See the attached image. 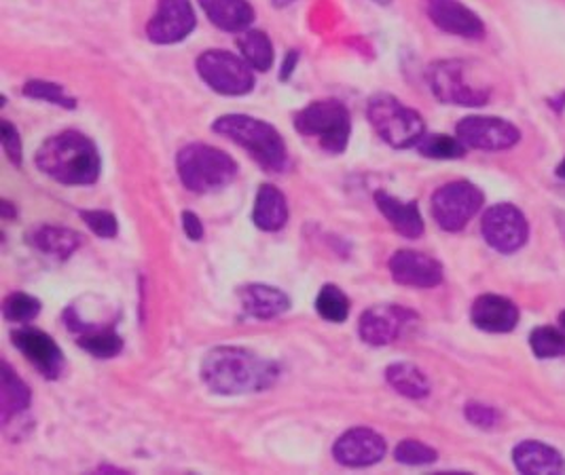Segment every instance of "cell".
<instances>
[{"label":"cell","mask_w":565,"mask_h":475,"mask_svg":"<svg viewBox=\"0 0 565 475\" xmlns=\"http://www.w3.org/2000/svg\"><path fill=\"white\" fill-rule=\"evenodd\" d=\"M278 366L242 347L212 349L202 361V380L221 396H244L269 389L278 378Z\"/></svg>","instance_id":"cell-1"},{"label":"cell","mask_w":565,"mask_h":475,"mask_svg":"<svg viewBox=\"0 0 565 475\" xmlns=\"http://www.w3.org/2000/svg\"><path fill=\"white\" fill-rule=\"evenodd\" d=\"M36 165L43 174L66 186L94 184L103 168L96 144L78 131L50 138L36 152Z\"/></svg>","instance_id":"cell-2"},{"label":"cell","mask_w":565,"mask_h":475,"mask_svg":"<svg viewBox=\"0 0 565 475\" xmlns=\"http://www.w3.org/2000/svg\"><path fill=\"white\" fill-rule=\"evenodd\" d=\"M212 129L246 149L267 172L280 174L288 168V151L276 127L248 115H225L214 121Z\"/></svg>","instance_id":"cell-3"},{"label":"cell","mask_w":565,"mask_h":475,"mask_svg":"<svg viewBox=\"0 0 565 475\" xmlns=\"http://www.w3.org/2000/svg\"><path fill=\"white\" fill-rule=\"evenodd\" d=\"M180 180L193 193H214L225 188L237 174V165L227 152L207 144H189L177 159Z\"/></svg>","instance_id":"cell-4"},{"label":"cell","mask_w":565,"mask_h":475,"mask_svg":"<svg viewBox=\"0 0 565 475\" xmlns=\"http://www.w3.org/2000/svg\"><path fill=\"white\" fill-rule=\"evenodd\" d=\"M295 127L322 151L341 154L348 149L352 121L348 108L341 101L318 100L311 101L295 117Z\"/></svg>","instance_id":"cell-5"},{"label":"cell","mask_w":565,"mask_h":475,"mask_svg":"<svg viewBox=\"0 0 565 475\" xmlns=\"http://www.w3.org/2000/svg\"><path fill=\"white\" fill-rule=\"evenodd\" d=\"M366 117L377 136L392 149H412L426 136V126L419 112L387 94L371 98Z\"/></svg>","instance_id":"cell-6"},{"label":"cell","mask_w":565,"mask_h":475,"mask_svg":"<svg viewBox=\"0 0 565 475\" xmlns=\"http://www.w3.org/2000/svg\"><path fill=\"white\" fill-rule=\"evenodd\" d=\"M428 83L443 104L483 106L489 100L488 85L475 80L462 60H443L433 64L428 71Z\"/></svg>","instance_id":"cell-7"},{"label":"cell","mask_w":565,"mask_h":475,"mask_svg":"<svg viewBox=\"0 0 565 475\" xmlns=\"http://www.w3.org/2000/svg\"><path fill=\"white\" fill-rule=\"evenodd\" d=\"M198 73L210 89L223 96H246L255 89L253 68L230 51L202 53L198 57Z\"/></svg>","instance_id":"cell-8"},{"label":"cell","mask_w":565,"mask_h":475,"mask_svg":"<svg viewBox=\"0 0 565 475\" xmlns=\"http://www.w3.org/2000/svg\"><path fill=\"white\" fill-rule=\"evenodd\" d=\"M483 205V193L470 182H451L433 195V216L443 230L458 233L468 225Z\"/></svg>","instance_id":"cell-9"},{"label":"cell","mask_w":565,"mask_h":475,"mask_svg":"<svg viewBox=\"0 0 565 475\" xmlns=\"http://www.w3.org/2000/svg\"><path fill=\"white\" fill-rule=\"evenodd\" d=\"M481 230L489 246L502 253L521 250L530 237V226L525 216L511 203H500L489 207L483 216Z\"/></svg>","instance_id":"cell-10"},{"label":"cell","mask_w":565,"mask_h":475,"mask_svg":"<svg viewBox=\"0 0 565 475\" xmlns=\"http://www.w3.org/2000/svg\"><path fill=\"white\" fill-rule=\"evenodd\" d=\"M456 133L463 147L479 151H507L521 138V131L500 117H466Z\"/></svg>","instance_id":"cell-11"},{"label":"cell","mask_w":565,"mask_h":475,"mask_svg":"<svg viewBox=\"0 0 565 475\" xmlns=\"http://www.w3.org/2000/svg\"><path fill=\"white\" fill-rule=\"evenodd\" d=\"M195 28V13L189 0H159L147 34L157 45H172L186 39Z\"/></svg>","instance_id":"cell-12"},{"label":"cell","mask_w":565,"mask_h":475,"mask_svg":"<svg viewBox=\"0 0 565 475\" xmlns=\"http://www.w3.org/2000/svg\"><path fill=\"white\" fill-rule=\"evenodd\" d=\"M386 440L373 429H350L334 442V461L345 467H371L386 456Z\"/></svg>","instance_id":"cell-13"},{"label":"cell","mask_w":565,"mask_h":475,"mask_svg":"<svg viewBox=\"0 0 565 475\" xmlns=\"http://www.w3.org/2000/svg\"><path fill=\"white\" fill-rule=\"evenodd\" d=\"M412 317V311L396 304L371 306L360 317V338L373 347L390 345L401 336L403 327L409 324Z\"/></svg>","instance_id":"cell-14"},{"label":"cell","mask_w":565,"mask_h":475,"mask_svg":"<svg viewBox=\"0 0 565 475\" xmlns=\"http://www.w3.org/2000/svg\"><path fill=\"white\" fill-rule=\"evenodd\" d=\"M390 273L401 285L428 290L443 281V265L422 251L398 250L390 258Z\"/></svg>","instance_id":"cell-15"},{"label":"cell","mask_w":565,"mask_h":475,"mask_svg":"<svg viewBox=\"0 0 565 475\" xmlns=\"http://www.w3.org/2000/svg\"><path fill=\"white\" fill-rule=\"evenodd\" d=\"M13 343L41 375L57 378L64 373V355L43 330L24 327L13 334Z\"/></svg>","instance_id":"cell-16"},{"label":"cell","mask_w":565,"mask_h":475,"mask_svg":"<svg viewBox=\"0 0 565 475\" xmlns=\"http://www.w3.org/2000/svg\"><path fill=\"white\" fill-rule=\"evenodd\" d=\"M428 15L443 32L462 39H481L486 25L460 0H428Z\"/></svg>","instance_id":"cell-17"},{"label":"cell","mask_w":565,"mask_h":475,"mask_svg":"<svg viewBox=\"0 0 565 475\" xmlns=\"http://www.w3.org/2000/svg\"><path fill=\"white\" fill-rule=\"evenodd\" d=\"M472 324L491 334H507L513 332L519 324V309L513 301L498 296V294H483L472 302L470 309Z\"/></svg>","instance_id":"cell-18"},{"label":"cell","mask_w":565,"mask_h":475,"mask_svg":"<svg viewBox=\"0 0 565 475\" xmlns=\"http://www.w3.org/2000/svg\"><path fill=\"white\" fill-rule=\"evenodd\" d=\"M514 467L521 474L555 475L565 472L564 456L542 442H521L513 451Z\"/></svg>","instance_id":"cell-19"},{"label":"cell","mask_w":565,"mask_h":475,"mask_svg":"<svg viewBox=\"0 0 565 475\" xmlns=\"http://www.w3.org/2000/svg\"><path fill=\"white\" fill-rule=\"evenodd\" d=\"M239 299L244 304V311L257 320H274L290 309V299L282 290L263 283L244 285L239 290Z\"/></svg>","instance_id":"cell-20"},{"label":"cell","mask_w":565,"mask_h":475,"mask_svg":"<svg viewBox=\"0 0 565 475\" xmlns=\"http://www.w3.org/2000/svg\"><path fill=\"white\" fill-rule=\"evenodd\" d=\"M375 203L380 212L386 216L387 223L394 226L403 237L407 239H417L424 235V220L419 214L417 203H405L387 195L384 191L375 193Z\"/></svg>","instance_id":"cell-21"},{"label":"cell","mask_w":565,"mask_h":475,"mask_svg":"<svg viewBox=\"0 0 565 475\" xmlns=\"http://www.w3.org/2000/svg\"><path fill=\"white\" fill-rule=\"evenodd\" d=\"M207 20L221 30L242 32L255 20V9L248 0H200Z\"/></svg>","instance_id":"cell-22"},{"label":"cell","mask_w":565,"mask_h":475,"mask_svg":"<svg viewBox=\"0 0 565 475\" xmlns=\"http://www.w3.org/2000/svg\"><path fill=\"white\" fill-rule=\"evenodd\" d=\"M253 220L260 230H271V233L286 226V223H288V203L276 186L263 184L258 188L255 209H253Z\"/></svg>","instance_id":"cell-23"},{"label":"cell","mask_w":565,"mask_h":475,"mask_svg":"<svg viewBox=\"0 0 565 475\" xmlns=\"http://www.w3.org/2000/svg\"><path fill=\"white\" fill-rule=\"evenodd\" d=\"M34 248L47 256H55V258H68L73 251L77 250L81 244L75 230L71 228H62V226H39L36 230L30 233L28 239Z\"/></svg>","instance_id":"cell-24"},{"label":"cell","mask_w":565,"mask_h":475,"mask_svg":"<svg viewBox=\"0 0 565 475\" xmlns=\"http://www.w3.org/2000/svg\"><path fill=\"white\" fill-rule=\"evenodd\" d=\"M0 370V414L2 423H9L11 417H18L30 406V389L26 382L11 370L9 364H2Z\"/></svg>","instance_id":"cell-25"},{"label":"cell","mask_w":565,"mask_h":475,"mask_svg":"<svg viewBox=\"0 0 565 475\" xmlns=\"http://www.w3.org/2000/svg\"><path fill=\"white\" fill-rule=\"evenodd\" d=\"M386 380L396 393L409 400H424L430 393L428 376L413 364H405V361L392 364L386 370Z\"/></svg>","instance_id":"cell-26"},{"label":"cell","mask_w":565,"mask_h":475,"mask_svg":"<svg viewBox=\"0 0 565 475\" xmlns=\"http://www.w3.org/2000/svg\"><path fill=\"white\" fill-rule=\"evenodd\" d=\"M237 47L242 50V55L250 68L258 73H267L274 64V45L269 36L260 30H246L237 39Z\"/></svg>","instance_id":"cell-27"},{"label":"cell","mask_w":565,"mask_h":475,"mask_svg":"<svg viewBox=\"0 0 565 475\" xmlns=\"http://www.w3.org/2000/svg\"><path fill=\"white\" fill-rule=\"evenodd\" d=\"M316 311L322 320L331 324H343L350 315V301L333 283L324 285L316 299Z\"/></svg>","instance_id":"cell-28"},{"label":"cell","mask_w":565,"mask_h":475,"mask_svg":"<svg viewBox=\"0 0 565 475\" xmlns=\"http://www.w3.org/2000/svg\"><path fill=\"white\" fill-rule=\"evenodd\" d=\"M78 347L92 353L98 359H110L115 355H119L124 349V341L117 332L113 330H98V332H89L83 334L78 338Z\"/></svg>","instance_id":"cell-29"},{"label":"cell","mask_w":565,"mask_h":475,"mask_svg":"<svg viewBox=\"0 0 565 475\" xmlns=\"http://www.w3.org/2000/svg\"><path fill=\"white\" fill-rule=\"evenodd\" d=\"M530 345L539 359H557L565 357V334L557 327L542 325L530 336Z\"/></svg>","instance_id":"cell-30"},{"label":"cell","mask_w":565,"mask_h":475,"mask_svg":"<svg viewBox=\"0 0 565 475\" xmlns=\"http://www.w3.org/2000/svg\"><path fill=\"white\" fill-rule=\"evenodd\" d=\"M41 313V302L24 292L9 294L2 302V315L11 324H28Z\"/></svg>","instance_id":"cell-31"},{"label":"cell","mask_w":565,"mask_h":475,"mask_svg":"<svg viewBox=\"0 0 565 475\" xmlns=\"http://www.w3.org/2000/svg\"><path fill=\"white\" fill-rule=\"evenodd\" d=\"M419 152L430 159H460L463 156V144L458 138L443 136V133H430L424 136V140L417 144Z\"/></svg>","instance_id":"cell-32"},{"label":"cell","mask_w":565,"mask_h":475,"mask_svg":"<svg viewBox=\"0 0 565 475\" xmlns=\"http://www.w3.org/2000/svg\"><path fill=\"white\" fill-rule=\"evenodd\" d=\"M394 456H396L398 463L413 465V467L430 465V463H435L438 458L435 449H430V446H426V444H422V442H417V440H403V442L396 446Z\"/></svg>","instance_id":"cell-33"},{"label":"cell","mask_w":565,"mask_h":475,"mask_svg":"<svg viewBox=\"0 0 565 475\" xmlns=\"http://www.w3.org/2000/svg\"><path fill=\"white\" fill-rule=\"evenodd\" d=\"M24 94L34 100L50 101V104L62 106V108H75V100L64 94L62 85L47 83V80H30L24 87Z\"/></svg>","instance_id":"cell-34"},{"label":"cell","mask_w":565,"mask_h":475,"mask_svg":"<svg viewBox=\"0 0 565 475\" xmlns=\"http://www.w3.org/2000/svg\"><path fill=\"white\" fill-rule=\"evenodd\" d=\"M81 218L85 220V225L89 226L103 239H113L117 235V230H119L117 218L110 212L87 209V212H81Z\"/></svg>","instance_id":"cell-35"},{"label":"cell","mask_w":565,"mask_h":475,"mask_svg":"<svg viewBox=\"0 0 565 475\" xmlns=\"http://www.w3.org/2000/svg\"><path fill=\"white\" fill-rule=\"evenodd\" d=\"M0 140H2V149L7 152L9 161L13 165H22V142H20V133L18 129L11 126L9 121L0 123Z\"/></svg>","instance_id":"cell-36"},{"label":"cell","mask_w":565,"mask_h":475,"mask_svg":"<svg viewBox=\"0 0 565 475\" xmlns=\"http://www.w3.org/2000/svg\"><path fill=\"white\" fill-rule=\"evenodd\" d=\"M466 419L472 425L481 427V429H491V427L498 423V412L491 406L472 401V403L466 406Z\"/></svg>","instance_id":"cell-37"},{"label":"cell","mask_w":565,"mask_h":475,"mask_svg":"<svg viewBox=\"0 0 565 475\" xmlns=\"http://www.w3.org/2000/svg\"><path fill=\"white\" fill-rule=\"evenodd\" d=\"M182 228H184L186 237L193 239V241H200L204 237V226H202L200 218L193 212H184L182 214Z\"/></svg>","instance_id":"cell-38"},{"label":"cell","mask_w":565,"mask_h":475,"mask_svg":"<svg viewBox=\"0 0 565 475\" xmlns=\"http://www.w3.org/2000/svg\"><path fill=\"white\" fill-rule=\"evenodd\" d=\"M295 62H297V53L292 51V53H290V57L286 55V62H284L282 78L290 76V73H292V66H295Z\"/></svg>","instance_id":"cell-39"},{"label":"cell","mask_w":565,"mask_h":475,"mask_svg":"<svg viewBox=\"0 0 565 475\" xmlns=\"http://www.w3.org/2000/svg\"><path fill=\"white\" fill-rule=\"evenodd\" d=\"M557 175H559V177H564L565 180V159L562 161V163H559V168H557Z\"/></svg>","instance_id":"cell-40"},{"label":"cell","mask_w":565,"mask_h":475,"mask_svg":"<svg viewBox=\"0 0 565 475\" xmlns=\"http://www.w3.org/2000/svg\"><path fill=\"white\" fill-rule=\"evenodd\" d=\"M288 2H295V0H276L278 7H284V4H288Z\"/></svg>","instance_id":"cell-41"},{"label":"cell","mask_w":565,"mask_h":475,"mask_svg":"<svg viewBox=\"0 0 565 475\" xmlns=\"http://www.w3.org/2000/svg\"><path fill=\"white\" fill-rule=\"evenodd\" d=\"M559 320H562V325L565 327V311L562 313V317H559Z\"/></svg>","instance_id":"cell-42"}]
</instances>
